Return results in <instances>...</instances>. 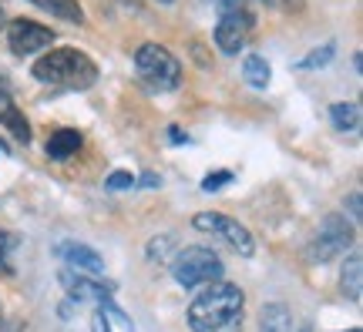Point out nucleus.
Listing matches in <instances>:
<instances>
[{
    "mask_svg": "<svg viewBox=\"0 0 363 332\" xmlns=\"http://www.w3.org/2000/svg\"><path fill=\"white\" fill-rule=\"evenodd\" d=\"M246 316V295L233 282H208L206 292L195 295L189 306V326L192 332H242Z\"/></svg>",
    "mask_w": 363,
    "mask_h": 332,
    "instance_id": "obj_1",
    "label": "nucleus"
},
{
    "mask_svg": "<svg viewBox=\"0 0 363 332\" xmlns=\"http://www.w3.org/2000/svg\"><path fill=\"white\" fill-rule=\"evenodd\" d=\"M34 77L57 91H88L98 81V67L88 54L74 51V47H57L34 64Z\"/></svg>",
    "mask_w": 363,
    "mask_h": 332,
    "instance_id": "obj_2",
    "label": "nucleus"
},
{
    "mask_svg": "<svg viewBox=\"0 0 363 332\" xmlns=\"http://www.w3.org/2000/svg\"><path fill=\"white\" fill-rule=\"evenodd\" d=\"M135 71L138 81L155 94H169L182 84V61L162 44H142L135 51Z\"/></svg>",
    "mask_w": 363,
    "mask_h": 332,
    "instance_id": "obj_3",
    "label": "nucleus"
},
{
    "mask_svg": "<svg viewBox=\"0 0 363 332\" xmlns=\"http://www.w3.org/2000/svg\"><path fill=\"white\" fill-rule=\"evenodd\" d=\"M172 275L182 289H195V285H208V282L222 279V258L212 252V248H202V245H189L175 252V262H172Z\"/></svg>",
    "mask_w": 363,
    "mask_h": 332,
    "instance_id": "obj_4",
    "label": "nucleus"
},
{
    "mask_svg": "<svg viewBox=\"0 0 363 332\" xmlns=\"http://www.w3.org/2000/svg\"><path fill=\"white\" fill-rule=\"evenodd\" d=\"M350 245H353V222H347V215L333 212V215H326L320 222V229L313 235L306 256H310V262H333Z\"/></svg>",
    "mask_w": 363,
    "mask_h": 332,
    "instance_id": "obj_5",
    "label": "nucleus"
},
{
    "mask_svg": "<svg viewBox=\"0 0 363 332\" xmlns=\"http://www.w3.org/2000/svg\"><path fill=\"white\" fill-rule=\"evenodd\" d=\"M192 225L199 231H208L212 239H219V242H225L233 252H239L242 258H249L252 252H256V239L249 235L246 225H239L235 218L222 215V212H199V215L192 218Z\"/></svg>",
    "mask_w": 363,
    "mask_h": 332,
    "instance_id": "obj_6",
    "label": "nucleus"
},
{
    "mask_svg": "<svg viewBox=\"0 0 363 332\" xmlns=\"http://www.w3.org/2000/svg\"><path fill=\"white\" fill-rule=\"evenodd\" d=\"M252 27H256V13L252 7H229L222 11L219 24H216V44L222 54H239L252 38Z\"/></svg>",
    "mask_w": 363,
    "mask_h": 332,
    "instance_id": "obj_7",
    "label": "nucleus"
},
{
    "mask_svg": "<svg viewBox=\"0 0 363 332\" xmlns=\"http://www.w3.org/2000/svg\"><path fill=\"white\" fill-rule=\"evenodd\" d=\"M7 40H11V51L17 54V57H30V54L51 47L54 30L21 17V21H11V27H7Z\"/></svg>",
    "mask_w": 363,
    "mask_h": 332,
    "instance_id": "obj_8",
    "label": "nucleus"
},
{
    "mask_svg": "<svg viewBox=\"0 0 363 332\" xmlns=\"http://www.w3.org/2000/svg\"><path fill=\"white\" fill-rule=\"evenodd\" d=\"M57 256L71 265V272H91V275H101L104 272V258L98 256L91 245L65 242V245H57Z\"/></svg>",
    "mask_w": 363,
    "mask_h": 332,
    "instance_id": "obj_9",
    "label": "nucleus"
},
{
    "mask_svg": "<svg viewBox=\"0 0 363 332\" xmlns=\"http://www.w3.org/2000/svg\"><path fill=\"white\" fill-rule=\"evenodd\" d=\"M0 125L11 131L21 144L30 141V125H27V118L21 115V108L13 104V94H11V88H7L4 81H0Z\"/></svg>",
    "mask_w": 363,
    "mask_h": 332,
    "instance_id": "obj_10",
    "label": "nucleus"
},
{
    "mask_svg": "<svg viewBox=\"0 0 363 332\" xmlns=\"http://www.w3.org/2000/svg\"><path fill=\"white\" fill-rule=\"evenodd\" d=\"M61 282H65V289L71 292V299H104V295H111L115 292V285L111 282H94V279H84L81 272H71V268H65L61 272Z\"/></svg>",
    "mask_w": 363,
    "mask_h": 332,
    "instance_id": "obj_11",
    "label": "nucleus"
},
{
    "mask_svg": "<svg viewBox=\"0 0 363 332\" xmlns=\"http://www.w3.org/2000/svg\"><path fill=\"white\" fill-rule=\"evenodd\" d=\"M259 332H293V319H289V309L283 302H269L259 312Z\"/></svg>",
    "mask_w": 363,
    "mask_h": 332,
    "instance_id": "obj_12",
    "label": "nucleus"
},
{
    "mask_svg": "<svg viewBox=\"0 0 363 332\" xmlns=\"http://www.w3.org/2000/svg\"><path fill=\"white\" fill-rule=\"evenodd\" d=\"M78 148H81V134H78V131H71V128L54 131L51 138H48V154H51V158H57V161L71 158Z\"/></svg>",
    "mask_w": 363,
    "mask_h": 332,
    "instance_id": "obj_13",
    "label": "nucleus"
},
{
    "mask_svg": "<svg viewBox=\"0 0 363 332\" xmlns=\"http://www.w3.org/2000/svg\"><path fill=\"white\" fill-rule=\"evenodd\" d=\"M242 77H246L249 88H256V91L269 88V77H272L269 61H266V57H259V54H249L246 61H242Z\"/></svg>",
    "mask_w": 363,
    "mask_h": 332,
    "instance_id": "obj_14",
    "label": "nucleus"
},
{
    "mask_svg": "<svg viewBox=\"0 0 363 332\" xmlns=\"http://www.w3.org/2000/svg\"><path fill=\"white\" fill-rule=\"evenodd\" d=\"M340 282H343V292H347V299L360 302V295H363V258L360 256H350V258H347V265H343V275H340Z\"/></svg>",
    "mask_w": 363,
    "mask_h": 332,
    "instance_id": "obj_15",
    "label": "nucleus"
},
{
    "mask_svg": "<svg viewBox=\"0 0 363 332\" xmlns=\"http://www.w3.org/2000/svg\"><path fill=\"white\" fill-rule=\"evenodd\" d=\"M330 121L337 131H357L360 128V104L357 101H340L330 108Z\"/></svg>",
    "mask_w": 363,
    "mask_h": 332,
    "instance_id": "obj_16",
    "label": "nucleus"
},
{
    "mask_svg": "<svg viewBox=\"0 0 363 332\" xmlns=\"http://www.w3.org/2000/svg\"><path fill=\"white\" fill-rule=\"evenodd\" d=\"M30 4H38L40 11L54 13V17H61V21H71V24H81V21H84V11H81L78 0H30Z\"/></svg>",
    "mask_w": 363,
    "mask_h": 332,
    "instance_id": "obj_17",
    "label": "nucleus"
},
{
    "mask_svg": "<svg viewBox=\"0 0 363 332\" xmlns=\"http://www.w3.org/2000/svg\"><path fill=\"white\" fill-rule=\"evenodd\" d=\"M21 248V235L13 231H0V275H13V252Z\"/></svg>",
    "mask_w": 363,
    "mask_h": 332,
    "instance_id": "obj_18",
    "label": "nucleus"
},
{
    "mask_svg": "<svg viewBox=\"0 0 363 332\" xmlns=\"http://www.w3.org/2000/svg\"><path fill=\"white\" fill-rule=\"evenodd\" d=\"M333 54H337V44H323V47H316V51H310L303 61H299V71H320V67H326L330 61H333Z\"/></svg>",
    "mask_w": 363,
    "mask_h": 332,
    "instance_id": "obj_19",
    "label": "nucleus"
},
{
    "mask_svg": "<svg viewBox=\"0 0 363 332\" xmlns=\"http://www.w3.org/2000/svg\"><path fill=\"white\" fill-rule=\"evenodd\" d=\"M98 306H101V312H108V316H111V319H115L125 332H135V322H131L128 316H125V312H121V309H118L115 302H111V295H104V299H98Z\"/></svg>",
    "mask_w": 363,
    "mask_h": 332,
    "instance_id": "obj_20",
    "label": "nucleus"
},
{
    "mask_svg": "<svg viewBox=\"0 0 363 332\" xmlns=\"http://www.w3.org/2000/svg\"><path fill=\"white\" fill-rule=\"evenodd\" d=\"M135 175H131V171H111V175H108V181H104V188H108V192H125V188H135Z\"/></svg>",
    "mask_w": 363,
    "mask_h": 332,
    "instance_id": "obj_21",
    "label": "nucleus"
},
{
    "mask_svg": "<svg viewBox=\"0 0 363 332\" xmlns=\"http://www.w3.org/2000/svg\"><path fill=\"white\" fill-rule=\"evenodd\" d=\"M229 181H233V171H225V168H222V171H212V175L202 178V192H219L222 185H229Z\"/></svg>",
    "mask_w": 363,
    "mask_h": 332,
    "instance_id": "obj_22",
    "label": "nucleus"
},
{
    "mask_svg": "<svg viewBox=\"0 0 363 332\" xmlns=\"http://www.w3.org/2000/svg\"><path fill=\"white\" fill-rule=\"evenodd\" d=\"M259 4H279V0H259ZM229 7H252V0H222V11Z\"/></svg>",
    "mask_w": 363,
    "mask_h": 332,
    "instance_id": "obj_23",
    "label": "nucleus"
},
{
    "mask_svg": "<svg viewBox=\"0 0 363 332\" xmlns=\"http://www.w3.org/2000/svg\"><path fill=\"white\" fill-rule=\"evenodd\" d=\"M91 329H94V332H111V329H108V322H104V316H101V312H98V316L91 319Z\"/></svg>",
    "mask_w": 363,
    "mask_h": 332,
    "instance_id": "obj_24",
    "label": "nucleus"
},
{
    "mask_svg": "<svg viewBox=\"0 0 363 332\" xmlns=\"http://www.w3.org/2000/svg\"><path fill=\"white\" fill-rule=\"evenodd\" d=\"M142 185H145V188H158V185H162V178H158V175H152V171H148V175H145V178H142Z\"/></svg>",
    "mask_w": 363,
    "mask_h": 332,
    "instance_id": "obj_25",
    "label": "nucleus"
},
{
    "mask_svg": "<svg viewBox=\"0 0 363 332\" xmlns=\"http://www.w3.org/2000/svg\"><path fill=\"white\" fill-rule=\"evenodd\" d=\"M350 208H353V218H360V192L350 195Z\"/></svg>",
    "mask_w": 363,
    "mask_h": 332,
    "instance_id": "obj_26",
    "label": "nucleus"
},
{
    "mask_svg": "<svg viewBox=\"0 0 363 332\" xmlns=\"http://www.w3.org/2000/svg\"><path fill=\"white\" fill-rule=\"evenodd\" d=\"M169 138H172V141H175V144H182V141H189V138H185V134H182V131H179V128H172V131H169Z\"/></svg>",
    "mask_w": 363,
    "mask_h": 332,
    "instance_id": "obj_27",
    "label": "nucleus"
},
{
    "mask_svg": "<svg viewBox=\"0 0 363 332\" xmlns=\"http://www.w3.org/2000/svg\"><path fill=\"white\" fill-rule=\"evenodd\" d=\"M0 332H11V326L4 322V309H0Z\"/></svg>",
    "mask_w": 363,
    "mask_h": 332,
    "instance_id": "obj_28",
    "label": "nucleus"
},
{
    "mask_svg": "<svg viewBox=\"0 0 363 332\" xmlns=\"http://www.w3.org/2000/svg\"><path fill=\"white\" fill-rule=\"evenodd\" d=\"M0 154H7V144H4V141H0Z\"/></svg>",
    "mask_w": 363,
    "mask_h": 332,
    "instance_id": "obj_29",
    "label": "nucleus"
},
{
    "mask_svg": "<svg viewBox=\"0 0 363 332\" xmlns=\"http://www.w3.org/2000/svg\"><path fill=\"white\" fill-rule=\"evenodd\" d=\"M0 27H4V7H0Z\"/></svg>",
    "mask_w": 363,
    "mask_h": 332,
    "instance_id": "obj_30",
    "label": "nucleus"
},
{
    "mask_svg": "<svg viewBox=\"0 0 363 332\" xmlns=\"http://www.w3.org/2000/svg\"><path fill=\"white\" fill-rule=\"evenodd\" d=\"M299 332H310V326H303V329H299Z\"/></svg>",
    "mask_w": 363,
    "mask_h": 332,
    "instance_id": "obj_31",
    "label": "nucleus"
},
{
    "mask_svg": "<svg viewBox=\"0 0 363 332\" xmlns=\"http://www.w3.org/2000/svg\"><path fill=\"white\" fill-rule=\"evenodd\" d=\"M158 4H172V0H158Z\"/></svg>",
    "mask_w": 363,
    "mask_h": 332,
    "instance_id": "obj_32",
    "label": "nucleus"
},
{
    "mask_svg": "<svg viewBox=\"0 0 363 332\" xmlns=\"http://www.w3.org/2000/svg\"><path fill=\"white\" fill-rule=\"evenodd\" d=\"M350 332H360V329H350Z\"/></svg>",
    "mask_w": 363,
    "mask_h": 332,
    "instance_id": "obj_33",
    "label": "nucleus"
}]
</instances>
